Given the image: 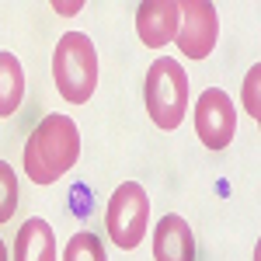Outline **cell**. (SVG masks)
<instances>
[{"instance_id": "1", "label": "cell", "mask_w": 261, "mask_h": 261, "mask_svg": "<svg viewBox=\"0 0 261 261\" xmlns=\"http://www.w3.org/2000/svg\"><path fill=\"white\" fill-rule=\"evenodd\" d=\"M81 161V129L70 115H45L24 143V174L35 185H56Z\"/></svg>"}, {"instance_id": "2", "label": "cell", "mask_w": 261, "mask_h": 261, "mask_svg": "<svg viewBox=\"0 0 261 261\" xmlns=\"http://www.w3.org/2000/svg\"><path fill=\"white\" fill-rule=\"evenodd\" d=\"M143 101H146V115L153 119L157 129L171 133L185 122L188 112V73L178 60L161 56L150 63L146 81H143Z\"/></svg>"}, {"instance_id": "3", "label": "cell", "mask_w": 261, "mask_h": 261, "mask_svg": "<svg viewBox=\"0 0 261 261\" xmlns=\"http://www.w3.org/2000/svg\"><path fill=\"white\" fill-rule=\"evenodd\" d=\"M53 81L70 105H87L98 87V53L84 32H66L53 53Z\"/></svg>"}, {"instance_id": "4", "label": "cell", "mask_w": 261, "mask_h": 261, "mask_svg": "<svg viewBox=\"0 0 261 261\" xmlns=\"http://www.w3.org/2000/svg\"><path fill=\"white\" fill-rule=\"evenodd\" d=\"M105 226L115 247L122 251L140 247V241L146 237V226H150V199L140 181H122L112 192L108 209H105Z\"/></svg>"}, {"instance_id": "5", "label": "cell", "mask_w": 261, "mask_h": 261, "mask_svg": "<svg viewBox=\"0 0 261 261\" xmlns=\"http://www.w3.org/2000/svg\"><path fill=\"white\" fill-rule=\"evenodd\" d=\"M181 11V24H178V49L188 56V60H205L213 49H216V39H220V14H216V4L209 0H178Z\"/></svg>"}, {"instance_id": "6", "label": "cell", "mask_w": 261, "mask_h": 261, "mask_svg": "<svg viewBox=\"0 0 261 261\" xmlns=\"http://www.w3.org/2000/svg\"><path fill=\"white\" fill-rule=\"evenodd\" d=\"M237 133V108L226 98V91L209 87L195 101V136L205 150H226Z\"/></svg>"}, {"instance_id": "7", "label": "cell", "mask_w": 261, "mask_h": 261, "mask_svg": "<svg viewBox=\"0 0 261 261\" xmlns=\"http://www.w3.org/2000/svg\"><path fill=\"white\" fill-rule=\"evenodd\" d=\"M178 24H181L178 0H143L136 7V35L150 49H161L167 42H174Z\"/></svg>"}, {"instance_id": "8", "label": "cell", "mask_w": 261, "mask_h": 261, "mask_svg": "<svg viewBox=\"0 0 261 261\" xmlns=\"http://www.w3.org/2000/svg\"><path fill=\"white\" fill-rule=\"evenodd\" d=\"M153 261H195V233L185 216L167 213L153 230Z\"/></svg>"}, {"instance_id": "9", "label": "cell", "mask_w": 261, "mask_h": 261, "mask_svg": "<svg viewBox=\"0 0 261 261\" xmlns=\"http://www.w3.org/2000/svg\"><path fill=\"white\" fill-rule=\"evenodd\" d=\"M11 261H56V233L53 226L39 216L21 223V230L14 233V251Z\"/></svg>"}, {"instance_id": "10", "label": "cell", "mask_w": 261, "mask_h": 261, "mask_svg": "<svg viewBox=\"0 0 261 261\" xmlns=\"http://www.w3.org/2000/svg\"><path fill=\"white\" fill-rule=\"evenodd\" d=\"M24 101V70L14 53H0V119H11Z\"/></svg>"}, {"instance_id": "11", "label": "cell", "mask_w": 261, "mask_h": 261, "mask_svg": "<svg viewBox=\"0 0 261 261\" xmlns=\"http://www.w3.org/2000/svg\"><path fill=\"white\" fill-rule=\"evenodd\" d=\"M63 261H108V254H105V244H101L98 233L81 230V233H73V237L66 241Z\"/></svg>"}, {"instance_id": "12", "label": "cell", "mask_w": 261, "mask_h": 261, "mask_svg": "<svg viewBox=\"0 0 261 261\" xmlns=\"http://www.w3.org/2000/svg\"><path fill=\"white\" fill-rule=\"evenodd\" d=\"M18 209V174L7 161H0V223H7Z\"/></svg>"}, {"instance_id": "13", "label": "cell", "mask_w": 261, "mask_h": 261, "mask_svg": "<svg viewBox=\"0 0 261 261\" xmlns=\"http://www.w3.org/2000/svg\"><path fill=\"white\" fill-rule=\"evenodd\" d=\"M258 84H261V63H254L251 70H247V77H244V108H247V115L258 122L261 119V105H258Z\"/></svg>"}, {"instance_id": "14", "label": "cell", "mask_w": 261, "mask_h": 261, "mask_svg": "<svg viewBox=\"0 0 261 261\" xmlns=\"http://www.w3.org/2000/svg\"><path fill=\"white\" fill-rule=\"evenodd\" d=\"M53 11H60V14H77V11H84V0H73V4H60V0H53Z\"/></svg>"}, {"instance_id": "15", "label": "cell", "mask_w": 261, "mask_h": 261, "mask_svg": "<svg viewBox=\"0 0 261 261\" xmlns=\"http://www.w3.org/2000/svg\"><path fill=\"white\" fill-rule=\"evenodd\" d=\"M0 261H11V258H7V247H4V241H0Z\"/></svg>"}]
</instances>
